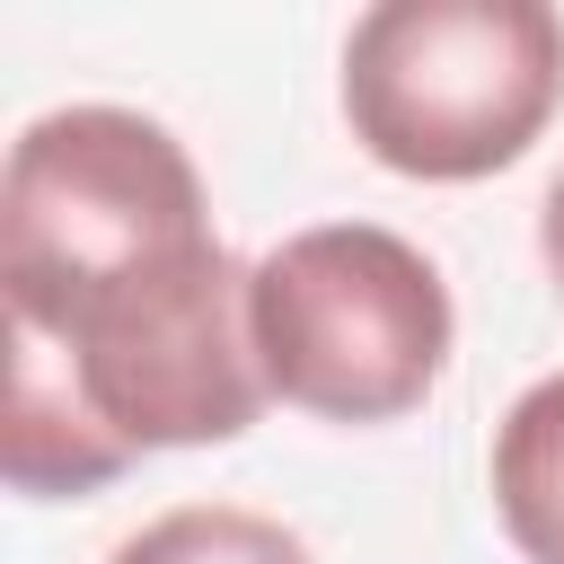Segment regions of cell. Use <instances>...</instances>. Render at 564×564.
<instances>
[{
	"label": "cell",
	"instance_id": "6",
	"mask_svg": "<svg viewBox=\"0 0 564 564\" xmlns=\"http://www.w3.org/2000/svg\"><path fill=\"white\" fill-rule=\"evenodd\" d=\"M538 264H546V282H555V300H564V167H555L546 194H538Z\"/></svg>",
	"mask_w": 564,
	"mask_h": 564
},
{
	"label": "cell",
	"instance_id": "5",
	"mask_svg": "<svg viewBox=\"0 0 564 564\" xmlns=\"http://www.w3.org/2000/svg\"><path fill=\"white\" fill-rule=\"evenodd\" d=\"M106 564H317L308 538L256 502H167L132 538H115Z\"/></svg>",
	"mask_w": 564,
	"mask_h": 564
},
{
	"label": "cell",
	"instance_id": "3",
	"mask_svg": "<svg viewBox=\"0 0 564 564\" xmlns=\"http://www.w3.org/2000/svg\"><path fill=\"white\" fill-rule=\"evenodd\" d=\"M220 238L194 150L141 106H53L0 167V326H53L62 308Z\"/></svg>",
	"mask_w": 564,
	"mask_h": 564
},
{
	"label": "cell",
	"instance_id": "2",
	"mask_svg": "<svg viewBox=\"0 0 564 564\" xmlns=\"http://www.w3.org/2000/svg\"><path fill=\"white\" fill-rule=\"evenodd\" d=\"M247 326L264 397L344 432L423 414L458 352L441 264L388 220H308L273 238L247 273Z\"/></svg>",
	"mask_w": 564,
	"mask_h": 564
},
{
	"label": "cell",
	"instance_id": "4",
	"mask_svg": "<svg viewBox=\"0 0 564 564\" xmlns=\"http://www.w3.org/2000/svg\"><path fill=\"white\" fill-rule=\"evenodd\" d=\"M485 494L520 564H564V370L529 379L494 441H485Z\"/></svg>",
	"mask_w": 564,
	"mask_h": 564
},
{
	"label": "cell",
	"instance_id": "1",
	"mask_svg": "<svg viewBox=\"0 0 564 564\" xmlns=\"http://www.w3.org/2000/svg\"><path fill=\"white\" fill-rule=\"evenodd\" d=\"M344 132L405 185H476L564 115V18L546 0H379L344 35Z\"/></svg>",
	"mask_w": 564,
	"mask_h": 564
}]
</instances>
